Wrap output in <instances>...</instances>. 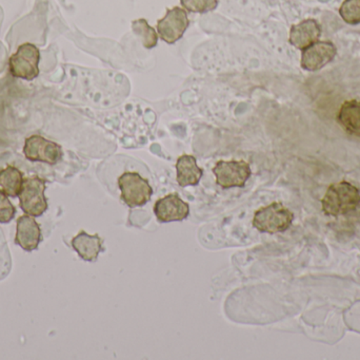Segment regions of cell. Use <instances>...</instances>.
<instances>
[{"instance_id": "4fadbf2b", "label": "cell", "mask_w": 360, "mask_h": 360, "mask_svg": "<svg viewBox=\"0 0 360 360\" xmlns=\"http://www.w3.org/2000/svg\"><path fill=\"white\" fill-rule=\"evenodd\" d=\"M72 247L75 249L84 261L93 262L98 258L103 249V239L98 235H89L86 232H80L72 240Z\"/></svg>"}, {"instance_id": "6da1fadb", "label": "cell", "mask_w": 360, "mask_h": 360, "mask_svg": "<svg viewBox=\"0 0 360 360\" xmlns=\"http://www.w3.org/2000/svg\"><path fill=\"white\" fill-rule=\"evenodd\" d=\"M360 205V192L350 182L332 184L321 200L323 213L329 217H340L356 211Z\"/></svg>"}, {"instance_id": "8fae6325", "label": "cell", "mask_w": 360, "mask_h": 360, "mask_svg": "<svg viewBox=\"0 0 360 360\" xmlns=\"http://www.w3.org/2000/svg\"><path fill=\"white\" fill-rule=\"evenodd\" d=\"M41 239V230H40L39 224L33 218L30 216H22L17 220L15 242L21 249L27 252L35 251Z\"/></svg>"}, {"instance_id": "277c9868", "label": "cell", "mask_w": 360, "mask_h": 360, "mask_svg": "<svg viewBox=\"0 0 360 360\" xmlns=\"http://www.w3.org/2000/svg\"><path fill=\"white\" fill-rule=\"evenodd\" d=\"M46 181L38 177L27 178L23 181L18 198L20 207L27 215L40 217L48 209L46 196Z\"/></svg>"}, {"instance_id": "7c38bea8", "label": "cell", "mask_w": 360, "mask_h": 360, "mask_svg": "<svg viewBox=\"0 0 360 360\" xmlns=\"http://www.w3.org/2000/svg\"><path fill=\"white\" fill-rule=\"evenodd\" d=\"M321 25L315 19H306L291 27L289 42L295 48L304 50L315 44L321 37Z\"/></svg>"}, {"instance_id": "9c48e42d", "label": "cell", "mask_w": 360, "mask_h": 360, "mask_svg": "<svg viewBox=\"0 0 360 360\" xmlns=\"http://www.w3.org/2000/svg\"><path fill=\"white\" fill-rule=\"evenodd\" d=\"M154 213L160 223L184 221L190 215V206L179 194H170L158 200L154 205Z\"/></svg>"}, {"instance_id": "e0dca14e", "label": "cell", "mask_w": 360, "mask_h": 360, "mask_svg": "<svg viewBox=\"0 0 360 360\" xmlns=\"http://www.w3.org/2000/svg\"><path fill=\"white\" fill-rule=\"evenodd\" d=\"M132 29L137 36L143 40V46L146 49H153L158 46V35L155 29L148 23L146 19L141 18L132 23Z\"/></svg>"}, {"instance_id": "8992f818", "label": "cell", "mask_w": 360, "mask_h": 360, "mask_svg": "<svg viewBox=\"0 0 360 360\" xmlns=\"http://www.w3.org/2000/svg\"><path fill=\"white\" fill-rule=\"evenodd\" d=\"M216 183L229 190L233 187H245L252 171L249 163L245 161H219L213 168Z\"/></svg>"}, {"instance_id": "3957f363", "label": "cell", "mask_w": 360, "mask_h": 360, "mask_svg": "<svg viewBox=\"0 0 360 360\" xmlns=\"http://www.w3.org/2000/svg\"><path fill=\"white\" fill-rule=\"evenodd\" d=\"M122 199L130 209L143 206L151 200L153 188L139 173H122L118 178Z\"/></svg>"}, {"instance_id": "ffe728a7", "label": "cell", "mask_w": 360, "mask_h": 360, "mask_svg": "<svg viewBox=\"0 0 360 360\" xmlns=\"http://www.w3.org/2000/svg\"><path fill=\"white\" fill-rule=\"evenodd\" d=\"M16 213L14 205L8 200V194L0 190V223H8Z\"/></svg>"}, {"instance_id": "2e32d148", "label": "cell", "mask_w": 360, "mask_h": 360, "mask_svg": "<svg viewBox=\"0 0 360 360\" xmlns=\"http://www.w3.org/2000/svg\"><path fill=\"white\" fill-rule=\"evenodd\" d=\"M22 173L16 167L8 166L0 170V187L10 197L18 196L23 184Z\"/></svg>"}, {"instance_id": "5b68a950", "label": "cell", "mask_w": 360, "mask_h": 360, "mask_svg": "<svg viewBox=\"0 0 360 360\" xmlns=\"http://www.w3.org/2000/svg\"><path fill=\"white\" fill-rule=\"evenodd\" d=\"M39 61L40 52L37 46L32 44H23L11 56L8 67L15 77L32 80L39 74Z\"/></svg>"}, {"instance_id": "ac0fdd59", "label": "cell", "mask_w": 360, "mask_h": 360, "mask_svg": "<svg viewBox=\"0 0 360 360\" xmlns=\"http://www.w3.org/2000/svg\"><path fill=\"white\" fill-rule=\"evenodd\" d=\"M340 16L350 25L360 23V0H345L340 8Z\"/></svg>"}, {"instance_id": "5bb4252c", "label": "cell", "mask_w": 360, "mask_h": 360, "mask_svg": "<svg viewBox=\"0 0 360 360\" xmlns=\"http://www.w3.org/2000/svg\"><path fill=\"white\" fill-rule=\"evenodd\" d=\"M177 182L181 187L196 186L202 178V168L197 165L195 156L184 154L176 163Z\"/></svg>"}, {"instance_id": "30bf717a", "label": "cell", "mask_w": 360, "mask_h": 360, "mask_svg": "<svg viewBox=\"0 0 360 360\" xmlns=\"http://www.w3.org/2000/svg\"><path fill=\"white\" fill-rule=\"evenodd\" d=\"M335 46L330 42H319L304 49L302 55V67L307 71H319L335 58Z\"/></svg>"}, {"instance_id": "52a82bcc", "label": "cell", "mask_w": 360, "mask_h": 360, "mask_svg": "<svg viewBox=\"0 0 360 360\" xmlns=\"http://www.w3.org/2000/svg\"><path fill=\"white\" fill-rule=\"evenodd\" d=\"M23 154L32 162H44L54 165L63 158V149L58 144L40 135H32L25 139Z\"/></svg>"}, {"instance_id": "7a4b0ae2", "label": "cell", "mask_w": 360, "mask_h": 360, "mask_svg": "<svg viewBox=\"0 0 360 360\" xmlns=\"http://www.w3.org/2000/svg\"><path fill=\"white\" fill-rule=\"evenodd\" d=\"M293 221L294 213L283 203L274 202L256 211L253 226L258 232L273 235L289 230Z\"/></svg>"}, {"instance_id": "9a60e30c", "label": "cell", "mask_w": 360, "mask_h": 360, "mask_svg": "<svg viewBox=\"0 0 360 360\" xmlns=\"http://www.w3.org/2000/svg\"><path fill=\"white\" fill-rule=\"evenodd\" d=\"M338 118L347 132L360 137V101L353 99L342 104Z\"/></svg>"}, {"instance_id": "ba28073f", "label": "cell", "mask_w": 360, "mask_h": 360, "mask_svg": "<svg viewBox=\"0 0 360 360\" xmlns=\"http://www.w3.org/2000/svg\"><path fill=\"white\" fill-rule=\"evenodd\" d=\"M190 25L188 13L184 8L175 6L167 10L166 16L158 23V31L160 38L169 44H175L184 36Z\"/></svg>"}, {"instance_id": "d6986e66", "label": "cell", "mask_w": 360, "mask_h": 360, "mask_svg": "<svg viewBox=\"0 0 360 360\" xmlns=\"http://www.w3.org/2000/svg\"><path fill=\"white\" fill-rule=\"evenodd\" d=\"M181 6L188 12L205 13L212 12L218 6V0H180Z\"/></svg>"}]
</instances>
